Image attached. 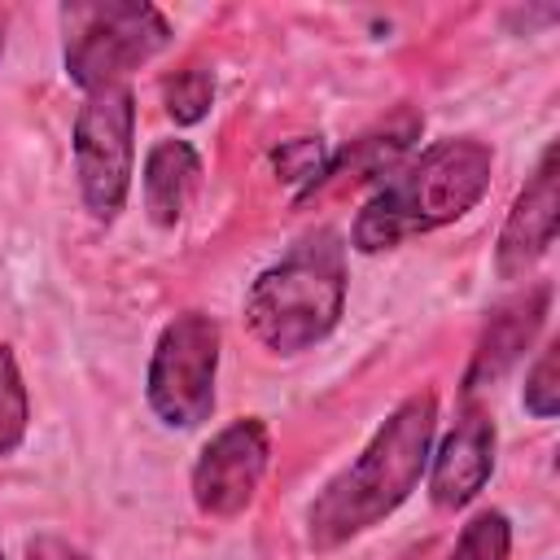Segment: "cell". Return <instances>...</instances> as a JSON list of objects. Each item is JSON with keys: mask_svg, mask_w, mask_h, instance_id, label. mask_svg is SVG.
Listing matches in <instances>:
<instances>
[{"mask_svg": "<svg viewBox=\"0 0 560 560\" xmlns=\"http://www.w3.org/2000/svg\"><path fill=\"white\" fill-rule=\"evenodd\" d=\"M162 101H166V114L179 122V127H192L210 114V101H214V74L201 70V66H188L179 74L166 79L162 88Z\"/></svg>", "mask_w": 560, "mask_h": 560, "instance_id": "9a60e30c", "label": "cell"}, {"mask_svg": "<svg viewBox=\"0 0 560 560\" xmlns=\"http://www.w3.org/2000/svg\"><path fill=\"white\" fill-rule=\"evenodd\" d=\"M346 311V245L332 232L306 236L280 262L258 271L245 293V328L271 354L319 346Z\"/></svg>", "mask_w": 560, "mask_h": 560, "instance_id": "3957f363", "label": "cell"}, {"mask_svg": "<svg viewBox=\"0 0 560 560\" xmlns=\"http://www.w3.org/2000/svg\"><path fill=\"white\" fill-rule=\"evenodd\" d=\"M0 52H4V22H0Z\"/></svg>", "mask_w": 560, "mask_h": 560, "instance_id": "d6986e66", "label": "cell"}, {"mask_svg": "<svg viewBox=\"0 0 560 560\" xmlns=\"http://www.w3.org/2000/svg\"><path fill=\"white\" fill-rule=\"evenodd\" d=\"M429 459H433V472H429L433 508L455 512L472 503L494 472V420L486 411H468Z\"/></svg>", "mask_w": 560, "mask_h": 560, "instance_id": "30bf717a", "label": "cell"}, {"mask_svg": "<svg viewBox=\"0 0 560 560\" xmlns=\"http://www.w3.org/2000/svg\"><path fill=\"white\" fill-rule=\"evenodd\" d=\"M214 381H219V324L206 311L175 315L149 359L144 398L166 429H197L214 411Z\"/></svg>", "mask_w": 560, "mask_h": 560, "instance_id": "8992f818", "label": "cell"}, {"mask_svg": "<svg viewBox=\"0 0 560 560\" xmlns=\"http://www.w3.org/2000/svg\"><path fill=\"white\" fill-rule=\"evenodd\" d=\"M433 429H438V398L429 389L402 398L368 438V446L354 455V464L328 477L324 490L311 499L306 547L332 551L359 538L363 529L381 525L389 512H398L429 468Z\"/></svg>", "mask_w": 560, "mask_h": 560, "instance_id": "6da1fadb", "label": "cell"}, {"mask_svg": "<svg viewBox=\"0 0 560 560\" xmlns=\"http://www.w3.org/2000/svg\"><path fill=\"white\" fill-rule=\"evenodd\" d=\"M416 136H420V118H416V114H402L398 122H385L381 131H372V136H363V140H350V149L328 162V175H324V179H337V175H346V171H350V175H381L385 166H394V162L411 149Z\"/></svg>", "mask_w": 560, "mask_h": 560, "instance_id": "7c38bea8", "label": "cell"}, {"mask_svg": "<svg viewBox=\"0 0 560 560\" xmlns=\"http://www.w3.org/2000/svg\"><path fill=\"white\" fill-rule=\"evenodd\" d=\"M31 424V398L18 372V359L9 346H0V455L18 451Z\"/></svg>", "mask_w": 560, "mask_h": 560, "instance_id": "4fadbf2b", "label": "cell"}, {"mask_svg": "<svg viewBox=\"0 0 560 560\" xmlns=\"http://www.w3.org/2000/svg\"><path fill=\"white\" fill-rule=\"evenodd\" d=\"M0 560H4V551H0Z\"/></svg>", "mask_w": 560, "mask_h": 560, "instance_id": "ffe728a7", "label": "cell"}, {"mask_svg": "<svg viewBox=\"0 0 560 560\" xmlns=\"http://www.w3.org/2000/svg\"><path fill=\"white\" fill-rule=\"evenodd\" d=\"M328 144L319 136H302V140H284L276 153H271V166L284 184H298L302 192H315V184H324L328 175Z\"/></svg>", "mask_w": 560, "mask_h": 560, "instance_id": "5bb4252c", "label": "cell"}, {"mask_svg": "<svg viewBox=\"0 0 560 560\" xmlns=\"http://www.w3.org/2000/svg\"><path fill=\"white\" fill-rule=\"evenodd\" d=\"M271 459V433L258 416H241L232 424H223L197 455L192 464V503L201 516L228 521L241 516L267 472Z\"/></svg>", "mask_w": 560, "mask_h": 560, "instance_id": "52a82bcc", "label": "cell"}, {"mask_svg": "<svg viewBox=\"0 0 560 560\" xmlns=\"http://www.w3.org/2000/svg\"><path fill=\"white\" fill-rule=\"evenodd\" d=\"M201 175V158L188 140H158L144 158L140 184H144V210L158 228H175L192 188Z\"/></svg>", "mask_w": 560, "mask_h": 560, "instance_id": "8fae6325", "label": "cell"}, {"mask_svg": "<svg viewBox=\"0 0 560 560\" xmlns=\"http://www.w3.org/2000/svg\"><path fill=\"white\" fill-rule=\"evenodd\" d=\"M556 346H542L538 350V359H534V368H529V376H525V394H521V402H525V411L529 416H538V420H551L556 411H560V376H556Z\"/></svg>", "mask_w": 560, "mask_h": 560, "instance_id": "e0dca14e", "label": "cell"}, {"mask_svg": "<svg viewBox=\"0 0 560 560\" xmlns=\"http://www.w3.org/2000/svg\"><path fill=\"white\" fill-rule=\"evenodd\" d=\"M61 35L66 79L83 88V96L122 83L171 44L166 18L144 0H70L61 4Z\"/></svg>", "mask_w": 560, "mask_h": 560, "instance_id": "277c9868", "label": "cell"}, {"mask_svg": "<svg viewBox=\"0 0 560 560\" xmlns=\"http://www.w3.org/2000/svg\"><path fill=\"white\" fill-rule=\"evenodd\" d=\"M70 149L83 210L96 223H114L136 175V96L127 83H109L83 96Z\"/></svg>", "mask_w": 560, "mask_h": 560, "instance_id": "5b68a950", "label": "cell"}, {"mask_svg": "<svg viewBox=\"0 0 560 560\" xmlns=\"http://www.w3.org/2000/svg\"><path fill=\"white\" fill-rule=\"evenodd\" d=\"M512 551V525L503 512H477L464 534L455 538L451 560H508Z\"/></svg>", "mask_w": 560, "mask_h": 560, "instance_id": "2e32d148", "label": "cell"}, {"mask_svg": "<svg viewBox=\"0 0 560 560\" xmlns=\"http://www.w3.org/2000/svg\"><path fill=\"white\" fill-rule=\"evenodd\" d=\"M31 560H79L66 542H52V538H39V542H31Z\"/></svg>", "mask_w": 560, "mask_h": 560, "instance_id": "ac0fdd59", "label": "cell"}, {"mask_svg": "<svg viewBox=\"0 0 560 560\" xmlns=\"http://www.w3.org/2000/svg\"><path fill=\"white\" fill-rule=\"evenodd\" d=\"M547 311H551V284L538 280L529 284L525 293L499 302L477 337V350H472V363L464 372V394H477L486 385H494L525 350L529 341L538 337V328L547 324Z\"/></svg>", "mask_w": 560, "mask_h": 560, "instance_id": "9c48e42d", "label": "cell"}, {"mask_svg": "<svg viewBox=\"0 0 560 560\" xmlns=\"http://www.w3.org/2000/svg\"><path fill=\"white\" fill-rule=\"evenodd\" d=\"M494 153L472 136H451L429 144L420 158L398 166L359 210L350 228V245L359 254H381L402 245L407 236L446 228L464 219L490 188Z\"/></svg>", "mask_w": 560, "mask_h": 560, "instance_id": "7a4b0ae2", "label": "cell"}, {"mask_svg": "<svg viewBox=\"0 0 560 560\" xmlns=\"http://www.w3.org/2000/svg\"><path fill=\"white\" fill-rule=\"evenodd\" d=\"M556 144L542 149L534 175L525 179V188L516 192L503 228H499V245H494V271L503 280H521L556 241Z\"/></svg>", "mask_w": 560, "mask_h": 560, "instance_id": "ba28073f", "label": "cell"}]
</instances>
